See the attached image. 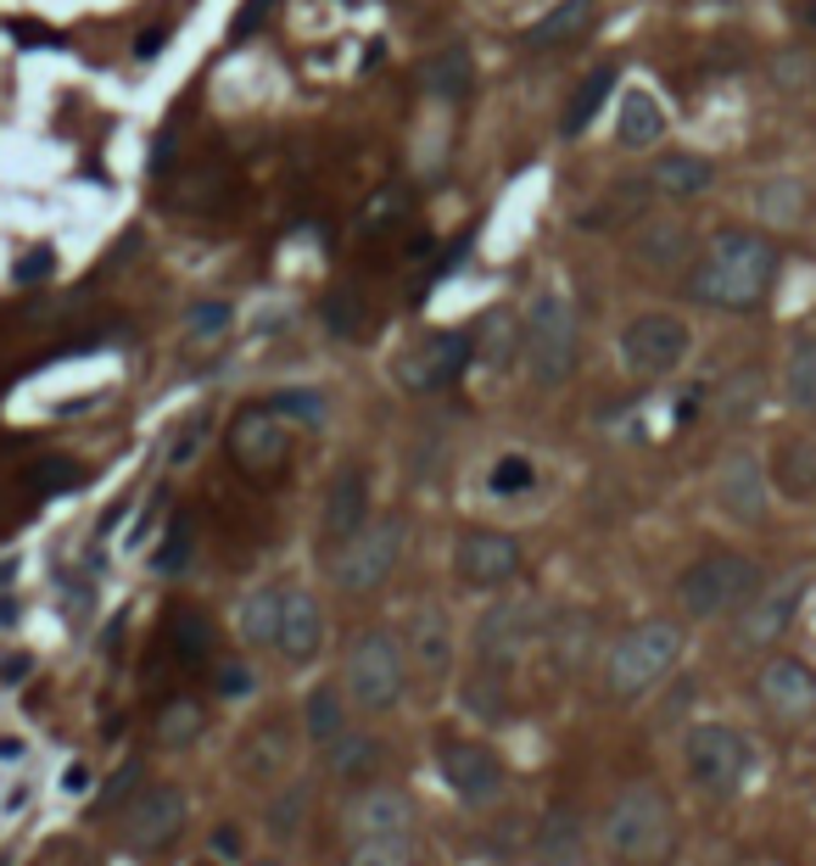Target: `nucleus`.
Wrapping results in <instances>:
<instances>
[{"mask_svg":"<svg viewBox=\"0 0 816 866\" xmlns=\"http://www.w3.org/2000/svg\"><path fill=\"white\" fill-rule=\"evenodd\" d=\"M778 280V247L755 229H722L710 240L705 263L688 274V297L722 313H749L766 302Z\"/></svg>","mask_w":816,"mask_h":866,"instance_id":"nucleus-1","label":"nucleus"},{"mask_svg":"<svg viewBox=\"0 0 816 866\" xmlns=\"http://www.w3.org/2000/svg\"><path fill=\"white\" fill-rule=\"evenodd\" d=\"M604 850L615 866H665L677 850V810L654 783L620 788L604 810Z\"/></svg>","mask_w":816,"mask_h":866,"instance_id":"nucleus-2","label":"nucleus"},{"mask_svg":"<svg viewBox=\"0 0 816 866\" xmlns=\"http://www.w3.org/2000/svg\"><path fill=\"white\" fill-rule=\"evenodd\" d=\"M677 660H683V627H671V620H643V627L620 632L615 649L604 654V688L620 704H638L677 671Z\"/></svg>","mask_w":816,"mask_h":866,"instance_id":"nucleus-3","label":"nucleus"},{"mask_svg":"<svg viewBox=\"0 0 816 866\" xmlns=\"http://www.w3.org/2000/svg\"><path fill=\"white\" fill-rule=\"evenodd\" d=\"M520 353H525V369H532V387L554 392L576 375V313H570V297L543 285L532 292L520 313Z\"/></svg>","mask_w":816,"mask_h":866,"instance_id":"nucleus-4","label":"nucleus"},{"mask_svg":"<svg viewBox=\"0 0 816 866\" xmlns=\"http://www.w3.org/2000/svg\"><path fill=\"white\" fill-rule=\"evenodd\" d=\"M409 688V654L403 638L387 627H369L353 638L347 665H342V693L364 710V715H387Z\"/></svg>","mask_w":816,"mask_h":866,"instance_id":"nucleus-5","label":"nucleus"},{"mask_svg":"<svg viewBox=\"0 0 816 866\" xmlns=\"http://www.w3.org/2000/svg\"><path fill=\"white\" fill-rule=\"evenodd\" d=\"M683 772L694 788L733 799L749 778H755V744L738 727H722V721H699V727L683 733Z\"/></svg>","mask_w":816,"mask_h":866,"instance_id":"nucleus-6","label":"nucleus"},{"mask_svg":"<svg viewBox=\"0 0 816 866\" xmlns=\"http://www.w3.org/2000/svg\"><path fill=\"white\" fill-rule=\"evenodd\" d=\"M760 588V565L749 554H733V548H716L705 559H694L683 576H677V604L683 615L694 620H722L733 615L744 598H755Z\"/></svg>","mask_w":816,"mask_h":866,"instance_id":"nucleus-7","label":"nucleus"},{"mask_svg":"<svg viewBox=\"0 0 816 866\" xmlns=\"http://www.w3.org/2000/svg\"><path fill=\"white\" fill-rule=\"evenodd\" d=\"M403 532H409L403 514H387V520L364 525V532H353L347 543H335V559H330L335 588H342L347 598H364L375 588H387V576L403 559Z\"/></svg>","mask_w":816,"mask_h":866,"instance_id":"nucleus-8","label":"nucleus"},{"mask_svg":"<svg viewBox=\"0 0 816 866\" xmlns=\"http://www.w3.org/2000/svg\"><path fill=\"white\" fill-rule=\"evenodd\" d=\"M694 353V330L677 313H638L620 330V364L638 380H660L671 369H683Z\"/></svg>","mask_w":816,"mask_h":866,"instance_id":"nucleus-9","label":"nucleus"},{"mask_svg":"<svg viewBox=\"0 0 816 866\" xmlns=\"http://www.w3.org/2000/svg\"><path fill=\"white\" fill-rule=\"evenodd\" d=\"M532 638H537V609L520 604V598H498V604L482 609V620H475L470 654L487 671H515L520 654L532 649Z\"/></svg>","mask_w":816,"mask_h":866,"instance_id":"nucleus-10","label":"nucleus"},{"mask_svg":"<svg viewBox=\"0 0 816 866\" xmlns=\"http://www.w3.org/2000/svg\"><path fill=\"white\" fill-rule=\"evenodd\" d=\"M470 358H475L470 330H430L425 342H414L398 358V387L403 392H442L470 369Z\"/></svg>","mask_w":816,"mask_h":866,"instance_id":"nucleus-11","label":"nucleus"},{"mask_svg":"<svg viewBox=\"0 0 816 866\" xmlns=\"http://www.w3.org/2000/svg\"><path fill=\"white\" fill-rule=\"evenodd\" d=\"M805 598V576H783V582H760L755 598H744L733 609V643L738 649H772L800 615Z\"/></svg>","mask_w":816,"mask_h":866,"instance_id":"nucleus-12","label":"nucleus"},{"mask_svg":"<svg viewBox=\"0 0 816 866\" xmlns=\"http://www.w3.org/2000/svg\"><path fill=\"white\" fill-rule=\"evenodd\" d=\"M453 576L475 593H498L520 576V543L509 532H493V525H475V532H459L453 543Z\"/></svg>","mask_w":816,"mask_h":866,"instance_id":"nucleus-13","label":"nucleus"},{"mask_svg":"<svg viewBox=\"0 0 816 866\" xmlns=\"http://www.w3.org/2000/svg\"><path fill=\"white\" fill-rule=\"evenodd\" d=\"M710 493H716V509H722V520H733V525H760L766 509H772V481H766V464H760L749 448L722 453Z\"/></svg>","mask_w":816,"mask_h":866,"instance_id":"nucleus-14","label":"nucleus"},{"mask_svg":"<svg viewBox=\"0 0 816 866\" xmlns=\"http://www.w3.org/2000/svg\"><path fill=\"white\" fill-rule=\"evenodd\" d=\"M229 459L247 475H274L285 459H292V425H285L269 403L263 408H241L229 425Z\"/></svg>","mask_w":816,"mask_h":866,"instance_id":"nucleus-15","label":"nucleus"},{"mask_svg":"<svg viewBox=\"0 0 816 866\" xmlns=\"http://www.w3.org/2000/svg\"><path fill=\"white\" fill-rule=\"evenodd\" d=\"M185 828V794L179 788H140L123 810V844L134 855H157Z\"/></svg>","mask_w":816,"mask_h":866,"instance_id":"nucleus-16","label":"nucleus"},{"mask_svg":"<svg viewBox=\"0 0 816 866\" xmlns=\"http://www.w3.org/2000/svg\"><path fill=\"white\" fill-rule=\"evenodd\" d=\"M755 699L778 721H811L816 715V671L794 654H772L755 677Z\"/></svg>","mask_w":816,"mask_h":866,"instance_id":"nucleus-17","label":"nucleus"},{"mask_svg":"<svg viewBox=\"0 0 816 866\" xmlns=\"http://www.w3.org/2000/svg\"><path fill=\"white\" fill-rule=\"evenodd\" d=\"M442 783L464 805H493L504 788V760L487 744H442Z\"/></svg>","mask_w":816,"mask_h":866,"instance_id":"nucleus-18","label":"nucleus"},{"mask_svg":"<svg viewBox=\"0 0 816 866\" xmlns=\"http://www.w3.org/2000/svg\"><path fill=\"white\" fill-rule=\"evenodd\" d=\"M403 654H409V665H419V677L442 683L448 671H453V660H459V638H453V620H448V609H437V604H419V609L409 615Z\"/></svg>","mask_w":816,"mask_h":866,"instance_id":"nucleus-19","label":"nucleus"},{"mask_svg":"<svg viewBox=\"0 0 816 866\" xmlns=\"http://www.w3.org/2000/svg\"><path fill=\"white\" fill-rule=\"evenodd\" d=\"M369 525V475L358 464H342L324 487V509H319V532L324 543H347L353 532Z\"/></svg>","mask_w":816,"mask_h":866,"instance_id":"nucleus-20","label":"nucleus"},{"mask_svg":"<svg viewBox=\"0 0 816 866\" xmlns=\"http://www.w3.org/2000/svg\"><path fill=\"white\" fill-rule=\"evenodd\" d=\"M319 649H324V615H319V598H314L308 588H285L280 627H274V654H280L285 665H308Z\"/></svg>","mask_w":816,"mask_h":866,"instance_id":"nucleus-21","label":"nucleus"},{"mask_svg":"<svg viewBox=\"0 0 816 866\" xmlns=\"http://www.w3.org/2000/svg\"><path fill=\"white\" fill-rule=\"evenodd\" d=\"M353 839H414V805L398 788H369L347 805Z\"/></svg>","mask_w":816,"mask_h":866,"instance_id":"nucleus-22","label":"nucleus"},{"mask_svg":"<svg viewBox=\"0 0 816 866\" xmlns=\"http://www.w3.org/2000/svg\"><path fill=\"white\" fill-rule=\"evenodd\" d=\"M532 861L537 866H588V828L570 805H548L532 833Z\"/></svg>","mask_w":816,"mask_h":866,"instance_id":"nucleus-23","label":"nucleus"},{"mask_svg":"<svg viewBox=\"0 0 816 866\" xmlns=\"http://www.w3.org/2000/svg\"><path fill=\"white\" fill-rule=\"evenodd\" d=\"M615 140L620 146H632V152H649V146H660L665 140V107H660V95L654 90H627L620 95V107H615Z\"/></svg>","mask_w":816,"mask_h":866,"instance_id":"nucleus-24","label":"nucleus"},{"mask_svg":"<svg viewBox=\"0 0 816 866\" xmlns=\"http://www.w3.org/2000/svg\"><path fill=\"white\" fill-rule=\"evenodd\" d=\"M459 710L482 727H509V671H487L475 665L459 683Z\"/></svg>","mask_w":816,"mask_h":866,"instance_id":"nucleus-25","label":"nucleus"},{"mask_svg":"<svg viewBox=\"0 0 816 866\" xmlns=\"http://www.w3.org/2000/svg\"><path fill=\"white\" fill-rule=\"evenodd\" d=\"M710 179H716V168H710L699 152H665V157L649 163V185L660 190V197H671V202H694V197H705Z\"/></svg>","mask_w":816,"mask_h":866,"instance_id":"nucleus-26","label":"nucleus"},{"mask_svg":"<svg viewBox=\"0 0 816 866\" xmlns=\"http://www.w3.org/2000/svg\"><path fill=\"white\" fill-rule=\"evenodd\" d=\"M470 84H475V57H470V45H442V51L419 68V90L430 95V102H464Z\"/></svg>","mask_w":816,"mask_h":866,"instance_id":"nucleus-27","label":"nucleus"},{"mask_svg":"<svg viewBox=\"0 0 816 866\" xmlns=\"http://www.w3.org/2000/svg\"><path fill=\"white\" fill-rule=\"evenodd\" d=\"M772 487L789 498V503H811L816 498V437H789L772 459Z\"/></svg>","mask_w":816,"mask_h":866,"instance_id":"nucleus-28","label":"nucleus"},{"mask_svg":"<svg viewBox=\"0 0 816 866\" xmlns=\"http://www.w3.org/2000/svg\"><path fill=\"white\" fill-rule=\"evenodd\" d=\"M319 755H324V772H330L335 783H358V778H369L375 766H380L387 744H380L375 733H358V727H347L342 738H335V744H324Z\"/></svg>","mask_w":816,"mask_h":866,"instance_id":"nucleus-29","label":"nucleus"},{"mask_svg":"<svg viewBox=\"0 0 816 866\" xmlns=\"http://www.w3.org/2000/svg\"><path fill=\"white\" fill-rule=\"evenodd\" d=\"M347 727H353V721H347V693L330 688V683H314L308 699H303V733H308V744L324 749V744L342 738Z\"/></svg>","mask_w":816,"mask_h":866,"instance_id":"nucleus-30","label":"nucleus"},{"mask_svg":"<svg viewBox=\"0 0 816 866\" xmlns=\"http://www.w3.org/2000/svg\"><path fill=\"white\" fill-rule=\"evenodd\" d=\"M688 247H694V235H688L683 218H649V224L638 229V258H643L649 269H683V263H688Z\"/></svg>","mask_w":816,"mask_h":866,"instance_id":"nucleus-31","label":"nucleus"},{"mask_svg":"<svg viewBox=\"0 0 816 866\" xmlns=\"http://www.w3.org/2000/svg\"><path fill=\"white\" fill-rule=\"evenodd\" d=\"M593 0H559V7L548 12V17H537L532 28H525V45H537V51H548V45H570V39H582L588 28H593Z\"/></svg>","mask_w":816,"mask_h":866,"instance_id":"nucleus-32","label":"nucleus"},{"mask_svg":"<svg viewBox=\"0 0 816 866\" xmlns=\"http://www.w3.org/2000/svg\"><path fill=\"white\" fill-rule=\"evenodd\" d=\"M319 324L335 335V342H358L369 330V302H364L358 285H330L324 302H319Z\"/></svg>","mask_w":816,"mask_h":866,"instance_id":"nucleus-33","label":"nucleus"},{"mask_svg":"<svg viewBox=\"0 0 816 866\" xmlns=\"http://www.w3.org/2000/svg\"><path fill=\"white\" fill-rule=\"evenodd\" d=\"M280 604H285V588H258V593H247L241 609H235V632H241L252 649H274Z\"/></svg>","mask_w":816,"mask_h":866,"instance_id":"nucleus-34","label":"nucleus"},{"mask_svg":"<svg viewBox=\"0 0 816 866\" xmlns=\"http://www.w3.org/2000/svg\"><path fill=\"white\" fill-rule=\"evenodd\" d=\"M475 358H482L493 375H504L515 358H520V319L515 313H487L482 330H475Z\"/></svg>","mask_w":816,"mask_h":866,"instance_id":"nucleus-35","label":"nucleus"},{"mask_svg":"<svg viewBox=\"0 0 816 866\" xmlns=\"http://www.w3.org/2000/svg\"><path fill=\"white\" fill-rule=\"evenodd\" d=\"M783 392L800 414H816V330L794 335L789 364H783Z\"/></svg>","mask_w":816,"mask_h":866,"instance_id":"nucleus-36","label":"nucleus"},{"mask_svg":"<svg viewBox=\"0 0 816 866\" xmlns=\"http://www.w3.org/2000/svg\"><path fill=\"white\" fill-rule=\"evenodd\" d=\"M615 79H620V68L615 62H604V68H593L588 79H582V90L570 95V107H565V118H559V129L565 134H582L593 118H599V107L610 102V90H615Z\"/></svg>","mask_w":816,"mask_h":866,"instance_id":"nucleus-37","label":"nucleus"},{"mask_svg":"<svg viewBox=\"0 0 816 866\" xmlns=\"http://www.w3.org/2000/svg\"><path fill=\"white\" fill-rule=\"evenodd\" d=\"M800 213H805L800 179H760V185H755V218H760V224L789 229V224H800Z\"/></svg>","mask_w":816,"mask_h":866,"instance_id":"nucleus-38","label":"nucleus"},{"mask_svg":"<svg viewBox=\"0 0 816 866\" xmlns=\"http://www.w3.org/2000/svg\"><path fill=\"white\" fill-rule=\"evenodd\" d=\"M241 766H247V778H258V783L285 778V766H292V738H285V727H263V733L241 749Z\"/></svg>","mask_w":816,"mask_h":866,"instance_id":"nucleus-39","label":"nucleus"},{"mask_svg":"<svg viewBox=\"0 0 816 866\" xmlns=\"http://www.w3.org/2000/svg\"><path fill=\"white\" fill-rule=\"evenodd\" d=\"M269 408L285 419V425H308V430H324L330 425V398L324 392H314V387H285V392H274L269 398Z\"/></svg>","mask_w":816,"mask_h":866,"instance_id":"nucleus-40","label":"nucleus"},{"mask_svg":"<svg viewBox=\"0 0 816 866\" xmlns=\"http://www.w3.org/2000/svg\"><path fill=\"white\" fill-rule=\"evenodd\" d=\"M303 822H308V788H285V794H274L269 810H263V828H269L274 844H292V839L303 833Z\"/></svg>","mask_w":816,"mask_h":866,"instance_id":"nucleus-41","label":"nucleus"},{"mask_svg":"<svg viewBox=\"0 0 816 866\" xmlns=\"http://www.w3.org/2000/svg\"><path fill=\"white\" fill-rule=\"evenodd\" d=\"M168 638H174V654H179L185 665H202V660L213 654V627H208L197 609H179V615L168 620Z\"/></svg>","mask_w":816,"mask_h":866,"instance_id":"nucleus-42","label":"nucleus"},{"mask_svg":"<svg viewBox=\"0 0 816 866\" xmlns=\"http://www.w3.org/2000/svg\"><path fill=\"white\" fill-rule=\"evenodd\" d=\"M202 727H208L202 704H197V699H174V704L163 710V721H157V738H163L168 749H185V744L202 738Z\"/></svg>","mask_w":816,"mask_h":866,"instance_id":"nucleus-43","label":"nucleus"},{"mask_svg":"<svg viewBox=\"0 0 816 866\" xmlns=\"http://www.w3.org/2000/svg\"><path fill=\"white\" fill-rule=\"evenodd\" d=\"M716 408H722V419H749L760 408V375L755 369H738L722 380V392H716Z\"/></svg>","mask_w":816,"mask_h":866,"instance_id":"nucleus-44","label":"nucleus"},{"mask_svg":"<svg viewBox=\"0 0 816 866\" xmlns=\"http://www.w3.org/2000/svg\"><path fill=\"white\" fill-rule=\"evenodd\" d=\"M403 213H409V190L387 185V190H375V197L358 207V229H364V235H380V229H392Z\"/></svg>","mask_w":816,"mask_h":866,"instance_id":"nucleus-45","label":"nucleus"},{"mask_svg":"<svg viewBox=\"0 0 816 866\" xmlns=\"http://www.w3.org/2000/svg\"><path fill=\"white\" fill-rule=\"evenodd\" d=\"M532 481H537L532 459H525V453H504V459H493V470H487V493H493V498H520Z\"/></svg>","mask_w":816,"mask_h":866,"instance_id":"nucleus-46","label":"nucleus"},{"mask_svg":"<svg viewBox=\"0 0 816 866\" xmlns=\"http://www.w3.org/2000/svg\"><path fill=\"white\" fill-rule=\"evenodd\" d=\"M347 866H414V839H353Z\"/></svg>","mask_w":816,"mask_h":866,"instance_id":"nucleus-47","label":"nucleus"},{"mask_svg":"<svg viewBox=\"0 0 816 866\" xmlns=\"http://www.w3.org/2000/svg\"><path fill=\"white\" fill-rule=\"evenodd\" d=\"M84 481V470L73 464V459H39L34 470H28V487L39 493V498H57V493H73Z\"/></svg>","mask_w":816,"mask_h":866,"instance_id":"nucleus-48","label":"nucleus"},{"mask_svg":"<svg viewBox=\"0 0 816 866\" xmlns=\"http://www.w3.org/2000/svg\"><path fill=\"white\" fill-rule=\"evenodd\" d=\"M208 430H213V419H208V414H190V419L179 425V437L168 442V464H174V470H185L190 459L202 453V442H208Z\"/></svg>","mask_w":816,"mask_h":866,"instance_id":"nucleus-49","label":"nucleus"},{"mask_svg":"<svg viewBox=\"0 0 816 866\" xmlns=\"http://www.w3.org/2000/svg\"><path fill=\"white\" fill-rule=\"evenodd\" d=\"M229 319H235L229 302H197V308L185 313V330L197 335V342H218V335L229 330Z\"/></svg>","mask_w":816,"mask_h":866,"instance_id":"nucleus-50","label":"nucleus"},{"mask_svg":"<svg viewBox=\"0 0 816 866\" xmlns=\"http://www.w3.org/2000/svg\"><path fill=\"white\" fill-rule=\"evenodd\" d=\"M190 543H197V537H190V520H174L152 565H157V570H185V559H190Z\"/></svg>","mask_w":816,"mask_h":866,"instance_id":"nucleus-51","label":"nucleus"},{"mask_svg":"<svg viewBox=\"0 0 816 866\" xmlns=\"http://www.w3.org/2000/svg\"><path fill=\"white\" fill-rule=\"evenodd\" d=\"M208 850H213V861H224V866H241V855H247V833L235 828V822H218V828H213V839H208Z\"/></svg>","mask_w":816,"mask_h":866,"instance_id":"nucleus-52","label":"nucleus"},{"mask_svg":"<svg viewBox=\"0 0 816 866\" xmlns=\"http://www.w3.org/2000/svg\"><path fill=\"white\" fill-rule=\"evenodd\" d=\"M51 269H57V252L51 247H34V252H23L12 263V280L17 285H39V280H51Z\"/></svg>","mask_w":816,"mask_h":866,"instance_id":"nucleus-53","label":"nucleus"},{"mask_svg":"<svg viewBox=\"0 0 816 866\" xmlns=\"http://www.w3.org/2000/svg\"><path fill=\"white\" fill-rule=\"evenodd\" d=\"M280 7V0H247L241 12H235V23H229V39H252L263 23H269V12Z\"/></svg>","mask_w":816,"mask_h":866,"instance_id":"nucleus-54","label":"nucleus"},{"mask_svg":"<svg viewBox=\"0 0 816 866\" xmlns=\"http://www.w3.org/2000/svg\"><path fill=\"white\" fill-rule=\"evenodd\" d=\"M7 28H12V39H17V45H45V51H62V45H68V39H62L57 28H45V23H28V17H12Z\"/></svg>","mask_w":816,"mask_h":866,"instance_id":"nucleus-55","label":"nucleus"},{"mask_svg":"<svg viewBox=\"0 0 816 866\" xmlns=\"http://www.w3.org/2000/svg\"><path fill=\"white\" fill-rule=\"evenodd\" d=\"M213 688L224 693V699H247L252 688H258V677L247 665H218V677H213Z\"/></svg>","mask_w":816,"mask_h":866,"instance_id":"nucleus-56","label":"nucleus"},{"mask_svg":"<svg viewBox=\"0 0 816 866\" xmlns=\"http://www.w3.org/2000/svg\"><path fill=\"white\" fill-rule=\"evenodd\" d=\"M134 788H140V766L129 760V766H123V772H118V778L107 783V794H102V805H123V794H134Z\"/></svg>","mask_w":816,"mask_h":866,"instance_id":"nucleus-57","label":"nucleus"},{"mask_svg":"<svg viewBox=\"0 0 816 866\" xmlns=\"http://www.w3.org/2000/svg\"><path fill=\"white\" fill-rule=\"evenodd\" d=\"M168 34H174L168 23H157V28H146V34H140V39H134V57H140V62H152V57L163 51V45H168Z\"/></svg>","mask_w":816,"mask_h":866,"instance_id":"nucleus-58","label":"nucleus"},{"mask_svg":"<svg viewBox=\"0 0 816 866\" xmlns=\"http://www.w3.org/2000/svg\"><path fill=\"white\" fill-rule=\"evenodd\" d=\"M62 783H68V794H79V788H84V783H90V772H84V766H73V772H68V778H62Z\"/></svg>","mask_w":816,"mask_h":866,"instance_id":"nucleus-59","label":"nucleus"},{"mask_svg":"<svg viewBox=\"0 0 816 866\" xmlns=\"http://www.w3.org/2000/svg\"><path fill=\"white\" fill-rule=\"evenodd\" d=\"M17 755H23V744H17V738H0V760H17Z\"/></svg>","mask_w":816,"mask_h":866,"instance_id":"nucleus-60","label":"nucleus"},{"mask_svg":"<svg viewBox=\"0 0 816 866\" xmlns=\"http://www.w3.org/2000/svg\"><path fill=\"white\" fill-rule=\"evenodd\" d=\"M252 866H285V861H274V855H269V861H252Z\"/></svg>","mask_w":816,"mask_h":866,"instance_id":"nucleus-61","label":"nucleus"},{"mask_svg":"<svg viewBox=\"0 0 816 866\" xmlns=\"http://www.w3.org/2000/svg\"><path fill=\"white\" fill-rule=\"evenodd\" d=\"M805 17H811V28H816V0H811V12H805Z\"/></svg>","mask_w":816,"mask_h":866,"instance_id":"nucleus-62","label":"nucleus"}]
</instances>
